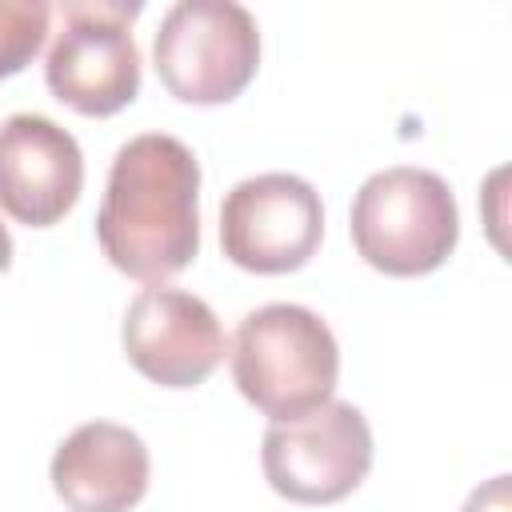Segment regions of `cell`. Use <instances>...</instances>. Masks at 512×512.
Here are the masks:
<instances>
[{
    "mask_svg": "<svg viewBox=\"0 0 512 512\" xmlns=\"http://www.w3.org/2000/svg\"><path fill=\"white\" fill-rule=\"evenodd\" d=\"M464 512H508V476H492L484 488H476Z\"/></svg>",
    "mask_w": 512,
    "mask_h": 512,
    "instance_id": "cell-12",
    "label": "cell"
},
{
    "mask_svg": "<svg viewBox=\"0 0 512 512\" xmlns=\"http://www.w3.org/2000/svg\"><path fill=\"white\" fill-rule=\"evenodd\" d=\"M84 192V152L68 128L40 112L0 120V212L28 228H52Z\"/></svg>",
    "mask_w": 512,
    "mask_h": 512,
    "instance_id": "cell-9",
    "label": "cell"
},
{
    "mask_svg": "<svg viewBox=\"0 0 512 512\" xmlns=\"http://www.w3.org/2000/svg\"><path fill=\"white\" fill-rule=\"evenodd\" d=\"M48 476L68 512H132L148 492L152 456L132 428L88 420L60 440Z\"/></svg>",
    "mask_w": 512,
    "mask_h": 512,
    "instance_id": "cell-10",
    "label": "cell"
},
{
    "mask_svg": "<svg viewBox=\"0 0 512 512\" xmlns=\"http://www.w3.org/2000/svg\"><path fill=\"white\" fill-rule=\"evenodd\" d=\"M64 28L56 32L44 80L52 96L80 116H112L140 96V48L132 20L144 12L140 0H64Z\"/></svg>",
    "mask_w": 512,
    "mask_h": 512,
    "instance_id": "cell-5",
    "label": "cell"
},
{
    "mask_svg": "<svg viewBox=\"0 0 512 512\" xmlns=\"http://www.w3.org/2000/svg\"><path fill=\"white\" fill-rule=\"evenodd\" d=\"M52 4L44 0H0V80L24 72L44 48Z\"/></svg>",
    "mask_w": 512,
    "mask_h": 512,
    "instance_id": "cell-11",
    "label": "cell"
},
{
    "mask_svg": "<svg viewBox=\"0 0 512 512\" xmlns=\"http://www.w3.org/2000/svg\"><path fill=\"white\" fill-rule=\"evenodd\" d=\"M12 268V232L0 224V272Z\"/></svg>",
    "mask_w": 512,
    "mask_h": 512,
    "instance_id": "cell-13",
    "label": "cell"
},
{
    "mask_svg": "<svg viewBox=\"0 0 512 512\" xmlns=\"http://www.w3.org/2000/svg\"><path fill=\"white\" fill-rule=\"evenodd\" d=\"M352 244L384 276H428L460 240V208L444 176L412 164L372 172L352 196Z\"/></svg>",
    "mask_w": 512,
    "mask_h": 512,
    "instance_id": "cell-3",
    "label": "cell"
},
{
    "mask_svg": "<svg viewBox=\"0 0 512 512\" xmlns=\"http://www.w3.org/2000/svg\"><path fill=\"white\" fill-rule=\"evenodd\" d=\"M368 416L348 400H328L300 420L272 424L260 440L264 480L292 504H336L372 468Z\"/></svg>",
    "mask_w": 512,
    "mask_h": 512,
    "instance_id": "cell-6",
    "label": "cell"
},
{
    "mask_svg": "<svg viewBox=\"0 0 512 512\" xmlns=\"http://www.w3.org/2000/svg\"><path fill=\"white\" fill-rule=\"evenodd\" d=\"M324 236L320 192L296 172H260L240 180L220 204L224 256L256 276L304 268Z\"/></svg>",
    "mask_w": 512,
    "mask_h": 512,
    "instance_id": "cell-7",
    "label": "cell"
},
{
    "mask_svg": "<svg viewBox=\"0 0 512 512\" xmlns=\"http://www.w3.org/2000/svg\"><path fill=\"white\" fill-rule=\"evenodd\" d=\"M96 240L132 280L164 284L200 252V160L168 132H140L116 148Z\"/></svg>",
    "mask_w": 512,
    "mask_h": 512,
    "instance_id": "cell-1",
    "label": "cell"
},
{
    "mask_svg": "<svg viewBox=\"0 0 512 512\" xmlns=\"http://www.w3.org/2000/svg\"><path fill=\"white\" fill-rule=\"evenodd\" d=\"M240 396L272 424L300 420L332 400L340 380V344L332 328L304 304L252 308L228 344Z\"/></svg>",
    "mask_w": 512,
    "mask_h": 512,
    "instance_id": "cell-2",
    "label": "cell"
},
{
    "mask_svg": "<svg viewBox=\"0 0 512 512\" xmlns=\"http://www.w3.org/2000/svg\"><path fill=\"white\" fill-rule=\"evenodd\" d=\"M160 84L184 104H228L260 68L256 16L236 0H176L156 28Z\"/></svg>",
    "mask_w": 512,
    "mask_h": 512,
    "instance_id": "cell-4",
    "label": "cell"
},
{
    "mask_svg": "<svg viewBox=\"0 0 512 512\" xmlns=\"http://www.w3.org/2000/svg\"><path fill=\"white\" fill-rule=\"evenodd\" d=\"M120 344L132 368L160 388L204 384L228 352L216 312L200 296L168 284H148L132 296L120 320Z\"/></svg>",
    "mask_w": 512,
    "mask_h": 512,
    "instance_id": "cell-8",
    "label": "cell"
}]
</instances>
